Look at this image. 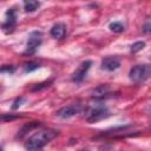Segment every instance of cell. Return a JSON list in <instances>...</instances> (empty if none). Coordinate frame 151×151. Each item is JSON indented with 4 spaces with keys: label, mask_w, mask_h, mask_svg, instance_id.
<instances>
[{
    "label": "cell",
    "mask_w": 151,
    "mask_h": 151,
    "mask_svg": "<svg viewBox=\"0 0 151 151\" xmlns=\"http://www.w3.org/2000/svg\"><path fill=\"white\" fill-rule=\"evenodd\" d=\"M58 134L59 132L57 130H52V129L40 130L35 132L34 134H32L31 137H28L25 144L26 150L27 151H41L42 147L46 144H48L51 140H53Z\"/></svg>",
    "instance_id": "cell-1"
},
{
    "label": "cell",
    "mask_w": 151,
    "mask_h": 151,
    "mask_svg": "<svg viewBox=\"0 0 151 151\" xmlns=\"http://www.w3.org/2000/svg\"><path fill=\"white\" fill-rule=\"evenodd\" d=\"M151 77V65L142 64V65H134L129 72V78L131 81L139 84L145 81Z\"/></svg>",
    "instance_id": "cell-2"
},
{
    "label": "cell",
    "mask_w": 151,
    "mask_h": 151,
    "mask_svg": "<svg viewBox=\"0 0 151 151\" xmlns=\"http://www.w3.org/2000/svg\"><path fill=\"white\" fill-rule=\"evenodd\" d=\"M42 42V33L40 31H33L29 33L28 39H27V44H26V48H25V54H34L37 52V50L39 48V46Z\"/></svg>",
    "instance_id": "cell-3"
},
{
    "label": "cell",
    "mask_w": 151,
    "mask_h": 151,
    "mask_svg": "<svg viewBox=\"0 0 151 151\" xmlns=\"http://www.w3.org/2000/svg\"><path fill=\"white\" fill-rule=\"evenodd\" d=\"M15 26H17V9L12 7V8H8V11L6 12V18H5V21L1 24V29L4 33L9 34L14 32Z\"/></svg>",
    "instance_id": "cell-4"
},
{
    "label": "cell",
    "mask_w": 151,
    "mask_h": 151,
    "mask_svg": "<svg viewBox=\"0 0 151 151\" xmlns=\"http://www.w3.org/2000/svg\"><path fill=\"white\" fill-rule=\"evenodd\" d=\"M110 116V111L107 110L106 106H103V105H97L96 107L91 109L87 111V114H86V120L88 123H94V122H98V120H101L104 118H107Z\"/></svg>",
    "instance_id": "cell-5"
},
{
    "label": "cell",
    "mask_w": 151,
    "mask_h": 151,
    "mask_svg": "<svg viewBox=\"0 0 151 151\" xmlns=\"http://www.w3.org/2000/svg\"><path fill=\"white\" fill-rule=\"evenodd\" d=\"M84 110V106L83 104H71V105H67V106H64L61 109H59L57 112H55V116L59 117V118H63V119H67V118H71L78 113H80L81 111Z\"/></svg>",
    "instance_id": "cell-6"
},
{
    "label": "cell",
    "mask_w": 151,
    "mask_h": 151,
    "mask_svg": "<svg viewBox=\"0 0 151 151\" xmlns=\"http://www.w3.org/2000/svg\"><path fill=\"white\" fill-rule=\"evenodd\" d=\"M91 65H92V61H91V60H85V61H83V63L77 67V70L73 72L72 77H71L72 81H74V83H81V81L85 79V77H86V74H87V72H88Z\"/></svg>",
    "instance_id": "cell-7"
},
{
    "label": "cell",
    "mask_w": 151,
    "mask_h": 151,
    "mask_svg": "<svg viewBox=\"0 0 151 151\" xmlns=\"http://www.w3.org/2000/svg\"><path fill=\"white\" fill-rule=\"evenodd\" d=\"M120 67V59L118 57H105L101 60L100 68L107 72L116 71Z\"/></svg>",
    "instance_id": "cell-8"
},
{
    "label": "cell",
    "mask_w": 151,
    "mask_h": 151,
    "mask_svg": "<svg viewBox=\"0 0 151 151\" xmlns=\"http://www.w3.org/2000/svg\"><path fill=\"white\" fill-rule=\"evenodd\" d=\"M50 33L54 39H64L66 35V25L63 22H57L52 26Z\"/></svg>",
    "instance_id": "cell-9"
},
{
    "label": "cell",
    "mask_w": 151,
    "mask_h": 151,
    "mask_svg": "<svg viewBox=\"0 0 151 151\" xmlns=\"http://www.w3.org/2000/svg\"><path fill=\"white\" fill-rule=\"evenodd\" d=\"M111 93V90H110V86L107 84H103V85H99L97 86L93 92H92V98L94 99H104L106 97H109V94Z\"/></svg>",
    "instance_id": "cell-10"
},
{
    "label": "cell",
    "mask_w": 151,
    "mask_h": 151,
    "mask_svg": "<svg viewBox=\"0 0 151 151\" xmlns=\"http://www.w3.org/2000/svg\"><path fill=\"white\" fill-rule=\"evenodd\" d=\"M41 124L39 123V122H31V123H27V124H25L20 130H19V132H18V136L17 137H19V138H22L27 132H29V131H32L33 129H35V127H39Z\"/></svg>",
    "instance_id": "cell-11"
},
{
    "label": "cell",
    "mask_w": 151,
    "mask_h": 151,
    "mask_svg": "<svg viewBox=\"0 0 151 151\" xmlns=\"http://www.w3.org/2000/svg\"><path fill=\"white\" fill-rule=\"evenodd\" d=\"M40 2L39 1H34V0H27L24 1V8L26 12H34L40 7Z\"/></svg>",
    "instance_id": "cell-12"
},
{
    "label": "cell",
    "mask_w": 151,
    "mask_h": 151,
    "mask_svg": "<svg viewBox=\"0 0 151 151\" xmlns=\"http://www.w3.org/2000/svg\"><path fill=\"white\" fill-rule=\"evenodd\" d=\"M109 28H110L112 32H114V33H120V32H123V31L125 29V26H124V24H122L120 21H113V22H111V24L109 25Z\"/></svg>",
    "instance_id": "cell-13"
},
{
    "label": "cell",
    "mask_w": 151,
    "mask_h": 151,
    "mask_svg": "<svg viewBox=\"0 0 151 151\" xmlns=\"http://www.w3.org/2000/svg\"><path fill=\"white\" fill-rule=\"evenodd\" d=\"M40 67V65L38 64V63H35V61H28V63H25L24 64V66H22V68H24V72H32V71H35V70H38Z\"/></svg>",
    "instance_id": "cell-14"
},
{
    "label": "cell",
    "mask_w": 151,
    "mask_h": 151,
    "mask_svg": "<svg viewBox=\"0 0 151 151\" xmlns=\"http://www.w3.org/2000/svg\"><path fill=\"white\" fill-rule=\"evenodd\" d=\"M144 47H145V42H144V41H136V42L132 44V46H131V53L134 54V53L142 51Z\"/></svg>",
    "instance_id": "cell-15"
},
{
    "label": "cell",
    "mask_w": 151,
    "mask_h": 151,
    "mask_svg": "<svg viewBox=\"0 0 151 151\" xmlns=\"http://www.w3.org/2000/svg\"><path fill=\"white\" fill-rule=\"evenodd\" d=\"M25 98L24 97H19V98H17L14 101H13V105H12V110H17V109H19L24 103H25Z\"/></svg>",
    "instance_id": "cell-16"
},
{
    "label": "cell",
    "mask_w": 151,
    "mask_h": 151,
    "mask_svg": "<svg viewBox=\"0 0 151 151\" xmlns=\"http://www.w3.org/2000/svg\"><path fill=\"white\" fill-rule=\"evenodd\" d=\"M51 83H52V80H50V81H44V83H40V84H35V85L32 87V91H39V90H41V88H44V87H48Z\"/></svg>",
    "instance_id": "cell-17"
},
{
    "label": "cell",
    "mask_w": 151,
    "mask_h": 151,
    "mask_svg": "<svg viewBox=\"0 0 151 151\" xmlns=\"http://www.w3.org/2000/svg\"><path fill=\"white\" fill-rule=\"evenodd\" d=\"M142 29H143V32H144L145 34H151V18L147 19V20L144 22Z\"/></svg>",
    "instance_id": "cell-18"
},
{
    "label": "cell",
    "mask_w": 151,
    "mask_h": 151,
    "mask_svg": "<svg viewBox=\"0 0 151 151\" xmlns=\"http://www.w3.org/2000/svg\"><path fill=\"white\" fill-rule=\"evenodd\" d=\"M14 66H12V65H4L2 67H1V72L2 73H5V72H7V73H13L14 72Z\"/></svg>",
    "instance_id": "cell-19"
},
{
    "label": "cell",
    "mask_w": 151,
    "mask_h": 151,
    "mask_svg": "<svg viewBox=\"0 0 151 151\" xmlns=\"http://www.w3.org/2000/svg\"><path fill=\"white\" fill-rule=\"evenodd\" d=\"M15 118H18V117H17V116H11V114H9V116H7V114H5V113L1 116V120H2V122L13 120V119H15Z\"/></svg>",
    "instance_id": "cell-20"
},
{
    "label": "cell",
    "mask_w": 151,
    "mask_h": 151,
    "mask_svg": "<svg viewBox=\"0 0 151 151\" xmlns=\"http://www.w3.org/2000/svg\"><path fill=\"white\" fill-rule=\"evenodd\" d=\"M81 151H88V150H81Z\"/></svg>",
    "instance_id": "cell-21"
}]
</instances>
